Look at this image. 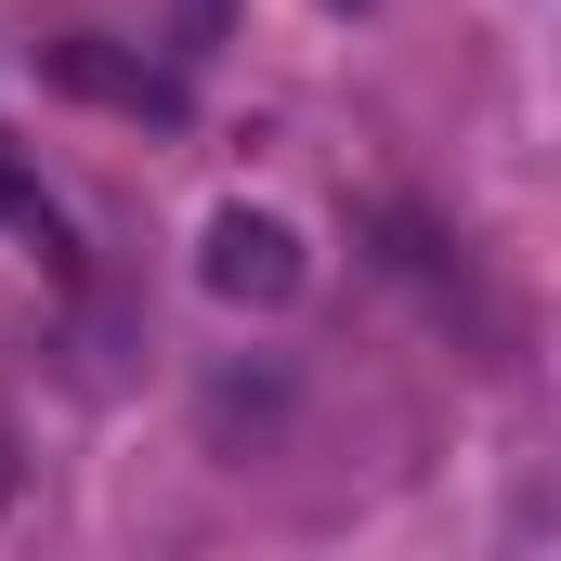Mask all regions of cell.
I'll return each instance as SVG.
<instances>
[{
    "instance_id": "cell-1",
    "label": "cell",
    "mask_w": 561,
    "mask_h": 561,
    "mask_svg": "<svg viewBox=\"0 0 561 561\" xmlns=\"http://www.w3.org/2000/svg\"><path fill=\"white\" fill-rule=\"evenodd\" d=\"M300 275H313V262H300V236H287L275 209H222V222H209V287H222V300L275 313V300H300Z\"/></svg>"
},
{
    "instance_id": "cell-2",
    "label": "cell",
    "mask_w": 561,
    "mask_h": 561,
    "mask_svg": "<svg viewBox=\"0 0 561 561\" xmlns=\"http://www.w3.org/2000/svg\"><path fill=\"white\" fill-rule=\"evenodd\" d=\"M53 79H66V92H92V105H131V118H183V79L118 66L105 39H66V53H53Z\"/></svg>"
},
{
    "instance_id": "cell-3",
    "label": "cell",
    "mask_w": 561,
    "mask_h": 561,
    "mask_svg": "<svg viewBox=\"0 0 561 561\" xmlns=\"http://www.w3.org/2000/svg\"><path fill=\"white\" fill-rule=\"evenodd\" d=\"M0 222H26V236H53V209H39V183H26L13 157H0Z\"/></svg>"
}]
</instances>
